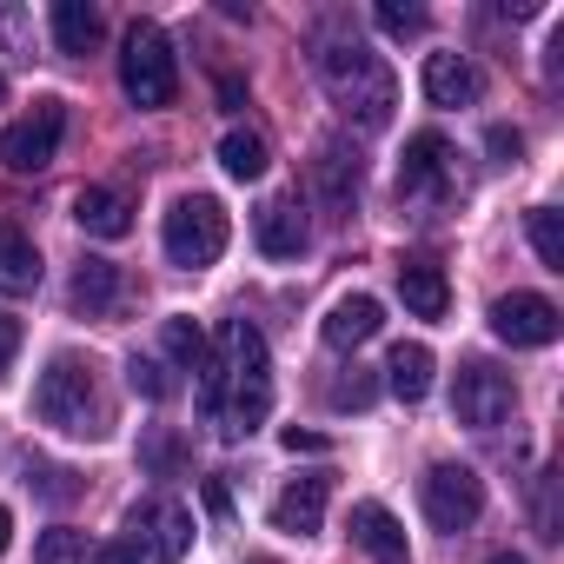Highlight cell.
Returning a JSON list of instances; mask_svg holds the SVG:
<instances>
[{
    "mask_svg": "<svg viewBox=\"0 0 564 564\" xmlns=\"http://www.w3.org/2000/svg\"><path fill=\"white\" fill-rule=\"evenodd\" d=\"M14 352H21V319H8V313H0V379H8Z\"/></svg>",
    "mask_w": 564,
    "mask_h": 564,
    "instance_id": "31",
    "label": "cell"
},
{
    "mask_svg": "<svg viewBox=\"0 0 564 564\" xmlns=\"http://www.w3.org/2000/svg\"><path fill=\"white\" fill-rule=\"evenodd\" d=\"M352 544L359 551H372L379 564H412V544H405V531H399V518L386 511V505H352Z\"/></svg>",
    "mask_w": 564,
    "mask_h": 564,
    "instance_id": "15",
    "label": "cell"
},
{
    "mask_svg": "<svg viewBox=\"0 0 564 564\" xmlns=\"http://www.w3.org/2000/svg\"><path fill=\"white\" fill-rule=\"evenodd\" d=\"M0 94H8V80H0Z\"/></svg>",
    "mask_w": 564,
    "mask_h": 564,
    "instance_id": "38",
    "label": "cell"
},
{
    "mask_svg": "<svg viewBox=\"0 0 564 564\" xmlns=\"http://www.w3.org/2000/svg\"><path fill=\"white\" fill-rule=\"evenodd\" d=\"M452 193V140L419 133L399 160V199H445Z\"/></svg>",
    "mask_w": 564,
    "mask_h": 564,
    "instance_id": "10",
    "label": "cell"
},
{
    "mask_svg": "<svg viewBox=\"0 0 564 564\" xmlns=\"http://www.w3.org/2000/svg\"><path fill=\"white\" fill-rule=\"evenodd\" d=\"M199 405H206L219 438H252L259 432V419L272 405V359H265V339H259L252 319H226L219 346H206Z\"/></svg>",
    "mask_w": 564,
    "mask_h": 564,
    "instance_id": "1",
    "label": "cell"
},
{
    "mask_svg": "<svg viewBox=\"0 0 564 564\" xmlns=\"http://www.w3.org/2000/svg\"><path fill=\"white\" fill-rule=\"evenodd\" d=\"M34 286H41V252H34V239L21 226H0V293L21 300Z\"/></svg>",
    "mask_w": 564,
    "mask_h": 564,
    "instance_id": "18",
    "label": "cell"
},
{
    "mask_svg": "<svg viewBox=\"0 0 564 564\" xmlns=\"http://www.w3.org/2000/svg\"><path fill=\"white\" fill-rule=\"evenodd\" d=\"M326 498H333V478H293L286 491L272 498V531L313 538V531L326 524Z\"/></svg>",
    "mask_w": 564,
    "mask_h": 564,
    "instance_id": "12",
    "label": "cell"
},
{
    "mask_svg": "<svg viewBox=\"0 0 564 564\" xmlns=\"http://www.w3.org/2000/svg\"><path fill=\"white\" fill-rule=\"evenodd\" d=\"M491 333H498L505 346H551V339L564 333V319H557V306H551L544 293H505V300L491 306Z\"/></svg>",
    "mask_w": 564,
    "mask_h": 564,
    "instance_id": "9",
    "label": "cell"
},
{
    "mask_svg": "<svg viewBox=\"0 0 564 564\" xmlns=\"http://www.w3.org/2000/svg\"><path fill=\"white\" fill-rule=\"evenodd\" d=\"M379 326H386V306H379L372 293H346V300L326 313V326H319V333H326V346H333V352H352V346H366Z\"/></svg>",
    "mask_w": 564,
    "mask_h": 564,
    "instance_id": "14",
    "label": "cell"
},
{
    "mask_svg": "<svg viewBox=\"0 0 564 564\" xmlns=\"http://www.w3.org/2000/svg\"><path fill=\"white\" fill-rule=\"evenodd\" d=\"M127 386H133L140 399H173L166 366H160V359H147V352H133V359H127Z\"/></svg>",
    "mask_w": 564,
    "mask_h": 564,
    "instance_id": "28",
    "label": "cell"
},
{
    "mask_svg": "<svg viewBox=\"0 0 564 564\" xmlns=\"http://www.w3.org/2000/svg\"><path fill=\"white\" fill-rule=\"evenodd\" d=\"M133 531H147V544H153L160 564H180V557L193 551V511H186L180 498H147V505H133Z\"/></svg>",
    "mask_w": 564,
    "mask_h": 564,
    "instance_id": "11",
    "label": "cell"
},
{
    "mask_svg": "<svg viewBox=\"0 0 564 564\" xmlns=\"http://www.w3.org/2000/svg\"><path fill=\"white\" fill-rule=\"evenodd\" d=\"M478 67L465 54H425V100L432 107H471L478 100Z\"/></svg>",
    "mask_w": 564,
    "mask_h": 564,
    "instance_id": "16",
    "label": "cell"
},
{
    "mask_svg": "<svg viewBox=\"0 0 564 564\" xmlns=\"http://www.w3.org/2000/svg\"><path fill=\"white\" fill-rule=\"evenodd\" d=\"M219 166H226L232 180H259V173H265V140H259L252 127H232V133L219 140Z\"/></svg>",
    "mask_w": 564,
    "mask_h": 564,
    "instance_id": "24",
    "label": "cell"
},
{
    "mask_svg": "<svg viewBox=\"0 0 564 564\" xmlns=\"http://www.w3.org/2000/svg\"><path fill=\"white\" fill-rule=\"evenodd\" d=\"M333 405L346 412V405H372V386L366 379H346V386H333Z\"/></svg>",
    "mask_w": 564,
    "mask_h": 564,
    "instance_id": "34",
    "label": "cell"
},
{
    "mask_svg": "<svg viewBox=\"0 0 564 564\" xmlns=\"http://www.w3.org/2000/svg\"><path fill=\"white\" fill-rule=\"evenodd\" d=\"M252 232H259V252L265 259H300L306 252V213L293 199H265L252 213Z\"/></svg>",
    "mask_w": 564,
    "mask_h": 564,
    "instance_id": "13",
    "label": "cell"
},
{
    "mask_svg": "<svg viewBox=\"0 0 564 564\" xmlns=\"http://www.w3.org/2000/svg\"><path fill=\"white\" fill-rule=\"evenodd\" d=\"M551 491H557V471H538V498H531V524H538V538H564V531H557V505H551Z\"/></svg>",
    "mask_w": 564,
    "mask_h": 564,
    "instance_id": "30",
    "label": "cell"
},
{
    "mask_svg": "<svg viewBox=\"0 0 564 564\" xmlns=\"http://www.w3.org/2000/svg\"><path fill=\"white\" fill-rule=\"evenodd\" d=\"M511 405H518V392H511V379H505L498 366H465L458 386H452V412H458V425H471V432L505 425Z\"/></svg>",
    "mask_w": 564,
    "mask_h": 564,
    "instance_id": "8",
    "label": "cell"
},
{
    "mask_svg": "<svg viewBox=\"0 0 564 564\" xmlns=\"http://www.w3.org/2000/svg\"><path fill=\"white\" fill-rule=\"evenodd\" d=\"M319 80H326L333 107H339L352 127H366V133L392 127L399 80H392V67H386L366 41H326V54H319Z\"/></svg>",
    "mask_w": 564,
    "mask_h": 564,
    "instance_id": "2",
    "label": "cell"
},
{
    "mask_svg": "<svg viewBox=\"0 0 564 564\" xmlns=\"http://www.w3.org/2000/svg\"><path fill=\"white\" fill-rule=\"evenodd\" d=\"M226 206L219 199H206V193H186V199H173V213H166V259L173 265H213L219 252H226Z\"/></svg>",
    "mask_w": 564,
    "mask_h": 564,
    "instance_id": "5",
    "label": "cell"
},
{
    "mask_svg": "<svg viewBox=\"0 0 564 564\" xmlns=\"http://www.w3.org/2000/svg\"><path fill=\"white\" fill-rule=\"evenodd\" d=\"M8 538H14V511L0 505V551H8Z\"/></svg>",
    "mask_w": 564,
    "mask_h": 564,
    "instance_id": "36",
    "label": "cell"
},
{
    "mask_svg": "<svg viewBox=\"0 0 564 564\" xmlns=\"http://www.w3.org/2000/svg\"><path fill=\"white\" fill-rule=\"evenodd\" d=\"M485 511V478L471 465H432L425 471V518L438 531H465Z\"/></svg>",
    "mask_w": 564,
    "mask_h": 564,
    "instance_id": "7",
    "label": "cell"
},
{
    "mask_svg": "<svg viewBox=\"0 0 564 564\" xmlns=\"http://www.w3.org/2000/svg\"><path fill=\"white\" fill-rule=\"evenodd\" d=\"M113 300H120V265L113 259H80L74 265V306L87 319H100V313H113Z\"/></svg>",
    "mask_w": 564,
    "mask_h": 564,
    "instance_id": "20",
    "label": "cell"
},
{
    "mask_svg": "<svg viewBox=\"0 0 564 564\" xmlns=\"http://www.w3.org/2000/svg\"><path fill=\"white\" fill-rule=\"evenodd\" d=\"M120 87H127V100H133L140 113L173 107L180 74H173V47H166V34H160L153 21H133V28H127V41H120Z\"/></svg>",
    "mask_w": 564,
    "mask_h": 564,
    "instance_id": "4",
    "label": "cell"
},
{
    "mask_svg": "<svg viewBox=\"0 0 564 564\" xmlns=\"http://www.w3.org/2000/svg\"><path fill=\"white\" fill-rule=\"evenodd\" d=\"M166 352H173V366H186V372H199L206 366V333L193 326V319H166Z\"/></svg>",
    "mask_w": 564,
    "mask_h": 564,
    "instance_id": "26",
    "label": "cell"
},
{
    "mask_svg": "<svg viewBox=\"0 0 564 564\" xmlns=\"http://www.w3.org/2000/svg\"><path fill=\"white\" fill-rule=\"evenodd\" d=\"M34 564H87V531H47L41 544H34Z\"/></svg>",
    "mask_w": 564,
    "mask_h": 564,
    "instance_id": "27",
    "label": "cell"
},
{
    "mask_svg": "<svg viewBox=\"0 0 564 564\" xmlns=\"http://www.w3.org/2000/svg\"><path fill=\"white\" fill-rule=\"evenodd\" d=\"M386 386H392L405 405H419V399L432 392V346H392V359H386Z\"/></svg>",
    "mask_w": 564,
    "mask_h": 564,
    "instance_id": "23",
    "label": "cell"
},
{
    "mask_svg": "<svg viewBox=\"0 0 564 564\" xmlns=\"http://www.w3.org/2000/svg\"><path fill=\"white\" fill-rule=\"evenodd\" d=\"M313 186H319V199H326L333 213H352V193H359V166H352L339 147H319V160H313Z\"/></svg>",
    "mask_w": 564,
    "mask_h": 564,
    "instance_id": "22",
    "label": "cell"
},
{
    "mask_svg": "<svg viewBox=\"0 0 564 564\" xmlns=\"http://www.w3.org/2000/svg\"><path fill=\"white\" fill-rule=\"evenodd\" d=\"M286 452H326V438H319V432H300V425H286Z\"/></svg>",
    "mask_w": 564,
    "mask_h": 564,
    "instance_id": "35",
    "label": "cell"
},
{
    "mask_svg": "<svg viewBox=\"0 0 564 564\" xmlns=\"http://www.w3.org/2000/svg\"><path fill=\"white\" fill-rule=\"evenodd\" d=\"M34 412L54 425V432H74V438H100L107 432V399L94 386V366L80 359H54L34 386Z\"/></svg>",
    "mask_w": 564,
    "mask_h": 564,
    "instance_id": "3",
    "label": "cell"
},
{
    "mask_svg": "<svg viewBox=\"0 0 564 564\" xmlns=\"http://www.w3.org/2000/svg\"><path fill=\"white\" fill-rule=\"evenodd\" d=\"M61 133H67V107L41 100L28 120H14L8 133H0V166L8 173H47L54 153H61Z\"/></svg>",
    "mask_w": 564,
    "mask_h": 564,
    "instance_id": "6",
    "label": "cell"
},
{
    "mask_svg": "<svg viewBox=\"0 0 564 564\" xmlns=\"http://www.w3.org/2000/svg\"><path fill=\"white\" fill-rule=\"evenodd\" d=\"M399 293H405V306L419 319H445V306H452V286H445V272L432 259H405L399 265Z\"/></svg>",
    "mask_w": 564,
    "mask_h": 564,
    "instance_id": "19",
    "label": "cell"
},
{
    "mask_svg": "<svg viewBox=\"0 0 564 564\" xmlns=\"http://www.w3.org/2000/svg\"><path fill=\"white\" fill-rule=\"evenodd\" d=\"M94 564H140V544H133V538H113V544L94 551Z\"/></svg>",
    "mask_w": 564,
    "mask_h": 564,
    "instance_id": "33",
    "label": "cell"
},
{
    "mask_svg": "<svg viewBox=\"0 0 564 564\" xmlns=\"http://www.w3.org/2000/svg\"><path fill=\"white\" fill-rule=\"evenodd\" d=\"M372 21H379L392 41H405V34H419V28H425V8H405V0H379Z\"/></svg>",
    "mask_w": 564,
    "mask_h": 564,
    "instance_id": "29",
    "label": "cell"
},
{
    "mask_svg": "<svg viewBox=\"0 0 564 564\" xmlns=\"http://www.w3.org/2000/svg\"><path fill=\"white\" fill-rule=\"evenodd\" d=\"M491 564H524V557H518V551H498V557H491Z\"/></svg>",
    "mask_w": 564,
    "mask_h": 564,
    "instance_id": "37",
    "label": "cell"
},
{
    "mask_svg": "<svg viewBox=\"0 0 564 564\" xmlns=\"http://www.w3.org/2000/svg\"><path fill=\"white\" fill-rule=\"evenodd\" d=\"M74 219H80L94 239H127V232H133V206H127L113 186H80V193H74Z\"/></svg>",
    "mask_w": 564,
    "mask_h": 564,
    "instance_id": "17",
    "label": "cell"
},
{
    "mask_svg": "<svg viewBox=\"0 0 564 564\" xmlns=\"http://www.w3.org/2000/svg\"><path fill=\"white\" fill-rule=\"evenodd\" d=\"M54 41L61 54H94L100 47V8H87V0H54Z\"/></svg>",
    "mask_w": 564,
    "mask_h": 564,
    "instance_id": "21",
    "label": "cell"
},
{
    "mask_svg": "<svg viewBox=\"0 0 564 564\" xmlns=\"http://www.w3.org/2000/svg\"><path fill=\"white\" fill-rule=\"evenodd\" d=\"M485 147H491V153H498V166H511V160H518V153H524V140H518V133H511V127H491V140H485Z\"/></svg>",
    "mask_w": 564,
    "mask_h": 564,
    "instance_id": "32",
    "label": "cell"
},
{
    "mask_svg": "<svg viewBox=\"0 0 564 564\" xmlns=\"http://www.w3.org/2000/svg\"><path fill=\"white\" fill-rule=\"evenodd\" d=\"M531 246H538V259H544L551 272H564V213H557V206H538V213H531Z\"/></svg>",
    "mask_w": 564,
    "mask_h": 564,
    "instance_id": "25",
    "label": "cell"
}]
</instances>
